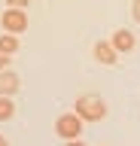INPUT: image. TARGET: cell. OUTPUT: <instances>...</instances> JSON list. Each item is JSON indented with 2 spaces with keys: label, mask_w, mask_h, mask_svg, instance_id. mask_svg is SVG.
Returning a JSON list of instances; mask_svg holds the SVG:
<instances>
[{
  "label": "cell",
  "mask_w": 140,
  "mask_h": 146,
  "mask_svg": "<svg viewBox=\"0 0 140 146\" xmlns=\"http://www.w3.org/2000/svg\"><path fill=\"white\" fill-rule=\"evenodd\" d=\"M73 113L82 119V122H101V119L107 116V100L98 98V94H82V98H76Z\"/></svg>",
  "instance_id": "1"
},
{
  "label": "cell",
  "mask_w": 140,
  "mask_h": 146,
  "mask_svg": "<svg viewBox=\"0 0 140 146\" xmlns=\"http://www.w3.org/2000/svg\"><path fill=\"white\" fill-rule=\"evenodd\" d=\"M55 134L61 140H79L82 134V119L76 116V113H64V116L55 119Z\"/></svg>",
  "instance_id": "2"
},
{
  "label": "cell",
  "mask_w": 140,
  "mask_h": 146,
  "mask_svg": "<svg viewBox=\"0 0 140 146\" xmlns=\"http://www.w3.org/2000/svg\"><path fill=\"white\" fill-rule=\"evenodd\" d=\"M0 25H3V34H15V36H19V34L28 31V12L9 6L3 15H0Z\"/></svg>",
  "instance_id": "3"
},
{
  "label": "cell",
  "mask_w": 140,
  "mask_h": 146,
  "mask_svg": "<svg viewBox=\"0 0 140 146\" xmlns=\"http://www.w3.org/2000/svg\"><path fill=\"white\" fill-rule=\"evenodd\" d=\"M92 55H94V61L104 64V67H113V64L119 61V52L113 49L110 40H98V43H94V49H92Z\"/></svg>",
  "instance_id": "4"
},
{
  "label": "cell",
  "mask_w": 140,
  "mask_h": 146,
  "mask_svg": "<svg viewBox=\"0 0 140 146\" xmlns=\"http://www.w3.org/2000/svg\"><path fill=\"white\" fill-rule=\"evenodd\" d=\"M110 43H113V49H116L119 55H128V52H134V46H137V36L131 34V31H125V27H119V31L110 36Z\"/></svg>",
  "instance_id": "5"
},
{
  "label": "cell",
  "mask_w": 140,
  "mask_h": 146,
  "mask_svg": "<svg viewBox=\"0 0 140 146\" xmlns=\"http://www.w3.org/2000/svg\"><path fill=\"white\" fill-rule=\"evenodd\" d=\"M19 88H21L19 73H12V70H0V98H12Z\"/></svg>",
  "instance_id": "6"
},
{
  "label": "cell",
  "mask_w": 140,
  "mask_h": 146,
  "mask_svg": "<svg viewBox=\"0 0 140 146\" xmlns=\"http://www.w3.org/2000/svg\"><path fill=\"white\" fill-rule=\"evenodd\" d=\"M0 52L3 55H15L19 52V36L15 34H0Z\"/></svg>",
  "instance_id": "7"
},
{
  "label": "cell",
  "mask_w": 140,
  "mask_h": 146,
  "mask_svg": "<svg viewBox=\"0 0 140 146\" xmlns=\"http://www.w3.org/2000/svg\"><path fill=\"white\" fill-rule=\"evenodd\" d=\"M15 116V100L12 98H0V122H9Z\"/></svg>",
  "instance_id": "8"
},
{
  "label": "cell",
  "mask_w": 140,
  "mask_h": 146,
  "mask_svg": "<svg viewBox=\"0 0 140 146\" xmlns=\"http://www.w3.org/2000/svg\"><path fill=\"white\" fill-rule=\"evenodd\" d=\"M131 18L140 25V0H134V3H131Z\"/></svg>",
  "instance_id": "9"
},
{
  "label": "cell",
  "mask_w": 140,
  "mask_h": 146,
  "mask_svg": "<svg viewBox=\"0 0 140 146\" xmlns=\"http://www.w3.org/2000/svg\"><path fill=\"white\" fill-rule=\"evenodd\" d=\"M9 58H12V55H3V52H0V70H9Z\"/></svg>",
  "instance_id": "10"
},
{
  "label": "cell",
  "mask_w": 140,
  "mask_h": 146,
  "mask_svg": "<svg viewBox=\"0 0 140 146\" xmlns=\"http://www.w3.org/2000/svg\"><path fill=\"white\" fill-rule=\"evenodd\" d=\"M6 6H15V9H25V6H28V0H6Z\"/></svg>",
  "instance_id": "11"
},
{
  "label": "cell",
  "mask_w": 140,
  "mask_h": 146,
  "mask_svg": "<svg viewBox=\"0 0 140 146\" xmlns=\"http://www.w3.org/2000/svg\"><path fill=\"white\" fill-rule=\"evenodd\" d=\"M0 146H9V140H6V137H3V134H0Z\"/></svg>",
  "instance_id": "12"
},
{
  "label": "cell",
  "mask_w": 140,
  "mask_h": 146,
  "mask_svg": "<svg viewBox=\"0 0 140 146\" xmlns=\"http://www.w3.org/2000/svg\"><path fill=\"white\" fill-rule=\"evenodd\" d=\"M67 146H82V143H79V140H67Z\"/></svg>",
  "instance_id": "13"
}]
</instances>
